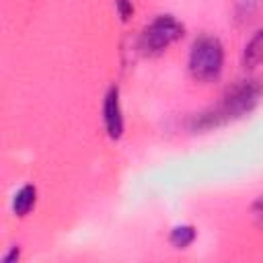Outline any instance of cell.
I'll return each instance as SVG.
<instances>
[{
  "instance_id": "1",
  "label": "cell",
  "mask_w": 263,
  "mask_h": 263,
  "mask_svg": "<svg viewBox=\"0 0 263 263\" xmlns=\"http://www.w3.org/2000/svg\"><path fill=\"white\" fill-rule=\"evenodd\" d=\"M263 97V84L259 80H240L232 88L224 92L220 103H216L212 109L199 113L191 121L193 132H203L212 127H220L228 121H234L247 113H251L257 103Z\"/></svg>"
},
{
  "instance_id": "2",
  "label": "cell",
  "mask_w": 263,
  "mask_h": 263,
  "mask_svg": "<svg viewBox=\"0 0 263 263\" xmlns=\"http://www.w3.org/2000/svg\"><path fill=\"white\" fill-rule=\"evenodd\" d=\"M224 68V47L220 39L212 35H203L195 39L189 53V72L195 80L210 82L222 74Z\"/></svg>"
},
{
  "instance_id": "3",
  "label": "cell",
  "mask_w": 263,
  "mask_h": 263,
  "mask_svg": "<svg viewBox=\"0 0 263 263\" xmlns=\"http://www.w3.org/2000/svg\"><path fill=\"white\" fill-rule=\"evenodd\" d=\"M183 33H185V27L175 16L160 14L150 25L144 27L138 45L146 55H158L164 49H168L175 41H179Z\"/></svg>"
},
{
  "instance_id": "4",
  "label": "cell",
  "mask_w": 263,
  "mask_h": 263,
  "mask_svg": "<svg viewBox=\"0 0 263 263\" xmlns=\"http://www.w3.org/2000/svg\"><path fill=\"white\" fill-rule=\"evenodd\" d=\"M103 123L109 138L119 140L123 134V115H121V103H119V88L111 86L103 101Z\"/></svg>"
},
{
  "instance_id": "5",
  "label": "cell",
  "mask_w": 263,
  "mask_h": 263,
  "mask_svg": "<svg viewBox=\"0 0 263 263\" xmlns=\"http://www.w3.org/2000/svg\"><path fill=\"white\" fill-rule=\"evenodd\" d=\"M35 203H37V189L33 185H23L12 197V212L23 218L35 208Z\"/></svg>"
},
{
  "instance_id": "6",
  "label": "cell",
  "mask_w": 263,
  "mask_h": 263,
  "mask_svg": "<svg viewBox=\"0 0 263 263\" xmlns=\"http://www.w3.org/2000/svg\"><path fill=\"white\" fill-rule=\"evenodd\" d=\"M242 62L247 68H255L259 64H263V29H259L249 43L245 45V53H242Z\"/></svg>"
},
{
  "instance_id": "7",
  "label": "cell",
  "mask_w": 263,
  "mask_h": 263,
  "mask_svg": "<svg viewBox=\"0 0 263 263\" xmlns=\"http://www.w3.org/2000/svg\"><path fill=\"white\" fill-rule=\"evenodd\" d=\"M168 240H171V245L175 249H187L195 240V228L193 226H187V224L177 226V228H173Z\"/></svg>"
},
{
  "instance_id": "8",
  "label": "cell",
  "mask_w": 263,
  "mask_h": 263,
  "mask_svg": "<svg viewBox=\"0 0 263 263\" xmlns=\"http://www.w3.org/2000/svg\"><path fill=\"white\" fill-rule=\"evenodd\" d=\"M115 8H117L121 21H127V18L134 14V6H132L129 0H115Z\"/></svg>"
},
{
  "instance_id": "9",
  "label": "cell",
  "mask_w": 263,
  "mask_h": 263,
  "mask_svg": "<svg viewBox=\"0 0 263 263\" xmlns=\"http://www.w3.org/2000/svg\"><path fill=\"white\" fill-rule=\"evenodd\" d=\"M18 255H21V253H18V249H16V247H12V249H10V253H6V255L2 257V263H12V261H16V259H18Z\"/></svg>"
}]
</instances>
